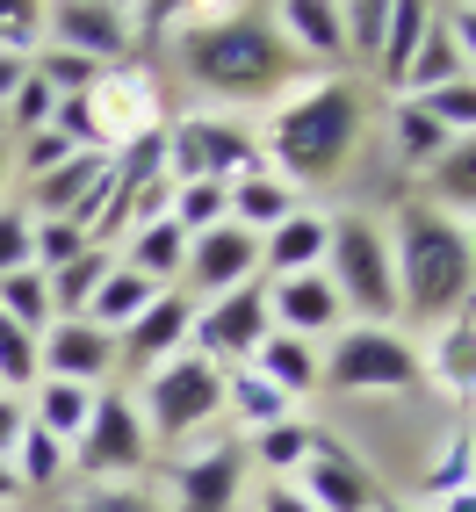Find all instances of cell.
Segmentation results:
<instances>
[{
    "label": "cell",
    "instance_id": "obj_1",
    "mask_svg": "<svg viewBox=\"0 0 476 512\" xmlns=\"http://www.w3.org/2000/svg\"><path fill=\"white\" fill-rule=\"evenodd\" d=\"M166 58H174V73L210 94V101H231V109H246V101H275L303 80L296 51L282 44L275 29V8H231V0H210V8H174V29H166Z\"/></svg>",
    "mask_w": 476,
    "mask_h": 512
},
{
    "label": "cell",
    "instance_id": "obj_2",
    "mask_svg": "<svg viewBox=\"0 0 476 512\" xmlns=\"http://www.w3.org/2000/svg\"><path fill=\"white\" fill-rule=\"evenodd\" d=\"M368 87L354 73H303L260 123V166L289 188H332L361 159Z\"/></svg>",
    "mask_w": 476,
    "mask_h": 512
},
{
    "label": "cell",
    "instance_id": "obj_3",
    "mask_svg": "<svg viewBox=\"0 0 476 512\" xmlns=\"http://www.w3.org/2000/svg\"><path fill=\"white\" fill-rule=\"evenodd\" d=\"M390 267H397V318L448 325L476 303V253L462 217L433 202H404L390 224Z\"/></svg>",
    "mask_w": 476,
    "mask_h": 512
},
{
    "label": "cell",
    "instance_id": "obj_4",
    "mask_svg": "<svg viewBox=\"0 0 476 512\" xmlns=\"http://www.w3.org/2000/svg\"><path fill=\"white\" fill-rule=\"evenodd\" d=\"M138 419H145V433H152V448H181V440H195L202 426L224 419V368L202 361L195 347L174 354V361H159V368H145V383H138Z\"/></svg>",
    "mask_w": 476,
    "mask_h": 512
},
{
    "label": "cell",
    "instance_id": "obj_5",
    "mask_svg": "<svg viewBox=\"0 0 476 512\" xmlns=\"http://www.w3.org/2000/svg\"><path fill=\"white\" fill-rule=\"evenodd\" d=\"M238 174H260V130L231 109H188L181 123H166V188L217 181L231 188Z\"/></svg>",
    "mask_w": 476,
    "mask_h": 512
},
{
    "label": "cell",
    "instance_id": "obj_6",
    "mask_svg": "<svg viewBox=\"0 0 476 512\" xmlns=\"http://www.w3.org/2000/svg\"><path fill=\"white\" fill-rule=\"evenodd\" d=\"M325 282L361 325H390L397 318V267H390V231L376 217H332L325 238Z\"/></svg>",
    "mask_w": 476,
    "mask_h": 512
},
{
    "label": "cell",
    "instance_id": "obj_7",
    "mask_svg": "<svg viewBox=\"0 0 476 512\" xmlns=\"http://www.w3.org/2000/svg\"><path fill=\"white\" fill-rule=\"evenodd\" d=\"M426 361L412 354V339L390 325H339L332 347L318 354V390H419Z\"/></svg>",
    "mask_w": 476,
    "mask_h": 512
},
{
    "label": "cell",
    "instance_id": "obj_8",
    "mask_svg": "<svg viewBox=\"0 0 476 512\" xmlns=\"http://www.w3.org/2000/svg\"><path fill=\"white\" fill-rule=\"evenodd\" d=\"M152 433L138 419V397H123V390H101L94 397V412L73 440V476H87V484H145V469H152Z\"/></svg>",
    "mask_w": 476,
    "mask_h": 512
},
{
    "label": "cell",
    "instance_id": "obj_9",
    "mask_svg": "<svg viewBox=\"0 0 476 512\" xmlns=\"http://www.w3.org/2000/svg\"><path fill=\"white\" fill-rule=\"evenodd\" d=\"M44 44L73 51V58H94L101 73L138 65V8H123V0H51L44 8Z\"/></svg>",
    "mask_w": 476,
    "mask_h": 512
},
{
    "label": "cell",
    "instance_id": "obj_10",
    "mask_svg": "<svg viewBox=\"0 0 476 512\" xmlns=\"http://www.w3.org/2000/svg\"><path fill=\"white\" fill-rule=\"evenodd\" d=\"M246 476H253L246 433L210 440V448H195L166 469V512H238L246 505Z\"/></svg>",
    "mask_w": 476,
    "mask_h": 512
},
{
    "label": "cell",
    "instance_id": "obj_11",
    "mask_svg": "<svg viewBox=\"0 0 476 512\" xmlns=\"http://www.w3.org/2000/svg\"><path fill=\"white\" fill-rule=\"evenodd\" d=\"M267 332H275L267 282H246V289H231V296L195 303V339H188V347H195L202 361H217V368H246V361L260 354Z\"/></svg>",
    "mask_w": 476,
    "mask_h": 512
},
{
    "label": "cell",
    "instance_id": "obj_12",
    "mask_svg": "<svg viewBox=\"0 0 476 512\" xmlns=\"http://www.w3.org/2000/svg\"><path fill=\"white\" fill-rule=\"evenodd\" d=\"M260 282V238L238 231V224H217V231H195L188 238V260H181V296L210 303V296H231Z\"/></svg>",
    "mask_w": 476,
    "mask_h": 512
},
{
    "label": "cell",
    "instance_id": "obj_13",
    "mask_svg": "<svg viewBox=\"0 0 476 512\" xmlns=\"http://www.w3.org/2000/svg\"><path fill=\"white\" fill-rule=\"evenodd\" d=\"M296 498L311 505V512H376L383 505V491H376V476H368L347 448H332V440L318 433V448H311V462H303L296 476Z\"/></svg>",
    "mask_w": 476,
    "mask_h": 512
},
{
    "label": "cell",
    "instance_id": "obj_14",
    "mask_svg": "<svg viewBox=\"0 0 476 512\" xmlns=\"http://www.w3.org/2000/svg\"><path fill=\"white\" fill-rule=\"evenodd\" d=\"M188 339H195V296L159 289L145 311L116 332V354H123V361H138V368H159V361L188 354Z\"/></svg>",
    "mask_w": 476,
    "mask_h": 512
},
{
    "label": "cell",
    "instance_id": "obj_15",
    "mask_svg": "<svg viewBox=\"0 0 476 512\" xmlns=\"http://www.w3.org/2000/svg\"><path fill=\"white\" fill-rule=\"evenodd\" d=\"M37 361H44V375H58V383L101 390V375H109L123 354H116V332H101L87 318H51L44 339H37Z\"/></svg>",
    "mask_w": 476,
    "mask_h": 512
},
{
    "label": "cell",
    "instance_id": "obj_16",
    "mask_svg": "<svg viewBox=\"0 0 476 512\" xmlns=\"http://www.w3.org/2000/svg\"><path fill=\"white\" fill-rule=\"evenodd\" d=\"M267 311H275V332H296V339H318L339 332V318H347V303H339V289L325 282V267H311V275H289V282H267Z\"/></svg>",
    "mask_w": 476,
    "mask_h": 512
},
{
    "label": "cell",
    "instance_id": "obj_17",
    "mask_svg": "<svg viewBox=\"0 0 476 512\" xmlns=\"http://www.w3.org/2000/svg\"><path fill=\"white\" fill-rule=\"evenodd\" d=\"M275 29L296 51V65H318V73H339V65H347V37H339V8L332 0H282Z\"/></svg>",
    "mask_w": 476,
    "mask_h": 512
},
{
    "label": "cell",
    "instance_id": "obj_18",
    "mask_svg": "<svg viewBox=\"0 0 476 512\" xmlns=\"http://www.w3.org/2000/svg\"><path fill=\"white\" fill-rule=\"evenodd\" d=\"M325 238H332V217H318V210H296L289 224H275L260 238V282H289V275L325 267Z\"/></svg>",
    "mask_w": 476,
    "mask_h": 512
},
{
    "label": "cell",
    "instance_id": "obj_19",
    "mask_svg": "<svg viewBox=\"0 0 476 512\" xmlns=\"http://www.w3.org/2000/svg\"><path fill=\"white\" fill-rule=\"evenodd\" d=\"M101 174H109V152H73L58 174L29 181V217H73V224H80V210L94 202Z\"/></svg>",
    "mask_w": 476,
    "mask_h": 512
},
{
    "label": "cell",
    "instance_id": "obj_20",
    "mask_svg": "<svg viewBox=\"0 0 476 512\" xmlns=\"http://www.w3.org/2000/svg\"><path fill=\"white\" fill-rule=\"evenodd\" d=\"M224 202H231V224H238V231H253V238H267L275 224H289V217L303 210L296 188H289V181H275L267 166H260V174H238V181L224 188Z\"/></svg>",
    "mask_w": 476,
    "mask_h": 512
},
{
    "label": "cell",
    "instance_id": "obj_21",
    "mask_svg": "<svg viewBox=\"0 0 476 512\" xmlns=\"http://www.w3.org/2000/svg\"><path fill=\"white\" fill-rule=\"evenodd\" d=\"M123 267H138L152 289H181V260H188V231L174 217H152L130 231V253H116Z\"/></svg>",
    "mask_w": 476,
    "mask_h": 512
},
{
    "label": "cell",
    "instance_id": "obj_22",
    "mask_svg": "<svg viewBox=\"0 0 476 512\" xmlns=\"http://www.w3.org/2000/svg\"><path fill=\"white\" fill-rule=\"evenodd\" d=\"M246 368H260L289 404L318 390V347H311V339H296V332H267V339H260V354H253Z\"/></svg>",
    "mask_w": 476,
    "mask_h": 512
},
{
    "label": "cell",
    "instance_id": "obj_23",
    "mask_svg": "<svg viewBox=\"0 0 476 512\" xmlns=\"http://www.w3.org/2000/svg\"><path fill=\"white\" fill-rule=\"evenodd\" d=\"M94 397H101V390H87V383H58V375H44V383L29 390L22 404H29V426H44L51 440H65V448H73L80 426H87V412H94Z\"/></svg>",
    "mask_w": 476,
    "mask_h": 512
},
{
    "label": "cell",
    "instance_id": "obj_24",
    "mask_svg": "<svg viewBox=\"0 0 476 512\" xmlns=\"http://www.w3.org/2000/svg\"><path fill=\"white\" fill-rule=\"evenodd\" d=\"M311 448H318V426H303V419H275V426H260L246 440L253 469H267V484H289V476L311 462Z\"/></svg>",
    "mask_w": 476,
    "mask_h": 512
},
{
    "label": "cell",
    "instance_id": "obj_25",
    "mask_svg": "<svg viewBox=\"0 0 476 512\" xmlns=\"http://www.w3.org/2000/svg\"><path fill=\"white\" fill-rule=\"evenodd\" d=\"M433 0H390V29H383V58H376V80L397 94L404 87V65H412V51H419V37L433 29Z\"/></svg>",
    "mask_w": 476,
    "mask_h": 512
},
{
    "label": "cell",
    "instance_id": "obj_26",
    "mask_svg": "<svg viewBox=\"0 0 476 512\" xmlns=\"http://www.w3.org/2000/svg\"><path fill=\"white\" fill-rule=\"evenodd\" d=\"M224 412L246 426V433H260V426H275V419H296V404L267 383L260 368H224Z\"/></svg>",
    "mask_w": 476,
    "mask_h": 512
},
{
    "label": "cell",
    "instance_id": "obj_27",
    "mask_svg": "<svg viewBox=\"0 0 476 512\" xmlns=\"http://www.w3.org/2000/svg\"><path fill=\"white\" fill-rule=\"evenodd\" d=\"M462 73H469V65H462V51H455V37H448V22L433 15V29L419 37L412 65H404V87H397V101H419V94L448 87V80H462Z\"/></svg>",
    "mask_w": 476,
    "mask_h": 512
},
{
    "label": "cell",
    "instance_id": "obj_28",
    "mask_svg": "<svg viewBox=\"0 0 476 512\" xmlns=\"http://www.w3.org/2000/svg\"><path fill=\"white\" fill-rule=\"evenodd\" d=\"M426 188H433V195H426L433 210H448V217L469 210V217H476V138H455L448 152H440V159L426 166Z\"/></svg>",
    "mask_w": 476,
    "mask_h": 512
},
{
    "label": "cell",
    "instance_id": "obj_29",
    "mask_svg": "<svg viewBox=\"0 0 476 512\" xmlns=\"http://www.w3.org/2000/svg\"><path fill=\"white\" fill-rule=\"evenodd\" d=\"M152 296H159V289L138 275V267H123V260H116L109 275H101L94 303H87V325H101V332H123V325H130V318H138L145 303H152Z\"/></svg>",
    "mask_w": 476,
    "mask_h": 512
},
{
    "label": "cell",
    "instance_id": "obj_30",
    "mask_svg": "<svg viewBox=\"0 0 476 512\" xmlns=\"http://www.w3.org/2000/svg\"><path fill=\"white\" fill-rule=\"evenodd\" d=\"M8 469H15L22 491H51V484H65V469H73V448H65V440H51L44 426H22Z\"/></svg>",
    "mask_w": 476,
    "mask_h": 512
},
{
    "label": "cell",
    "instance_id": "obj_31",
    "mask_svg": "<svg viewBox=\"0 0 476 512\" xmlns=\"http://www.w3.org/2000/svg\"><path fill=\"white\" fill-rule=\"evenodd\" d=\"M109 267H116L109 246H87L73 267L44 275V282H51V311H58V318H87V303H94V289H101V275H109Z\"/></svg>",
    "mask_w": 476,
    "mask_h": 512
},
{
    "label": "cell",
    "instance_id": "obj_32",
    "mask_svg": "<svg viewBox=\"0 0 476 512\" xmlns=\"http://www.w3.org/2000/svg\"><path fill=\"white\" fill-rule=\"evenodd\" d=\"M390 138H397V159H404V166H419V174L455 145L448 130H440V123L419 109V101H397V109H390Z\"/></svg>",
    "mask_w": 476,
    "mask_h": 512
},
{
    "label": "cell",
    "instance_id": "obj_33",
    "mask_svg": "<svg viewBox=\"0 0 476 512\" xmlns=\"http://www.w3.org/2000/svg\"><path fill=\"white\" fill-rule=\"evenodd\" d=\"M433 375H440L448 390H462V397L476 390V318H469V311L440 325V347H433Z\"/></svg>",
    "mask_w": 476,
    "mask_h": 512
},
{
    "label": "cell",
    "instance_id": "obj_34",
    "mask_svg": "<svg viewBox=\"0 0 476 512\" xmlns=\"http://www.w3.org/2000/svg\"><path fill=\"white\" fill-rule=\"evenodd\" d=\"M0 318H15L22 332H37V339H44V325H51L58 311H51V282L37 275V267H22V275L0 282Z\"/></svg>",
    "mask_w": 476,
    "mask_h": 512
},
{
    "label": "cell",
    "instance_id": "obj_35",
    "mask_svg": "<svg viewBox=\"0 0 476 512\" xmlns=\"http://www.w3.org/2000/svg\"><path fill=\"white\" fill-rule=\"evenodd\" d=\"M44 383V361H37V332H22L15 318H0V390L29 397Z\"/></svg>",
    "mask_w": 476,
    "mask_h": 512
},
{
    "label": "cell",
    "instance_id": "obj_36",
    "mask_svg": "<svg viewBox=\"0 0 476 512\" xmlns=\"http://www.w3.org/2000/svg\"><path fill=\"white\" fill-rule=\"evenodd\" d=\"M383 29H390V0H354V8H339V37H347V58L376 73L383 58Z\"/></svg>",
    "mask_w": 476,
    "mask_h": 512
},
{
    "label": "cell",
    "instance_id": "obj_37",
    "mask_svg": "<svg viewBox=\"0 0 476 512\" xmlns=\"http://www.w3.org/2000/svg\"><path fill=\"white\" fill-rule=\"evenodd\" d=\"M166 217H174V224L195 238V231H217V224H231V202H224V188H217V181H188V188H174Z\"/></svg>",
    "mask_w": 476,
    "mask_h": 512
},
{
    "label": "cell",
    "instance_id": "obj_38",
    "mask_svg": "<svg viewBox=\"0 0 476 512\" xmlns=\"http://www.w3.org/2000/svg\"><path fill=\"white\" fill-rule=\"evenodd\" d=\"M419 109L448 130V138H476V73H462V80H448V87L419 94Z\"/></svg>",
    "mask_w": 476,
    "mask_h": 512
},
{
    "label": "cell",
    "instance_id": "obj_39",
    "mask_svg": "<svg viewBox=\"0 0 476 512\" xmlns=\"http://www.w3.org/2000/svg\"><path fill=\"white\" fill-rule=\"evenodd\" d=\"M58 123V94L37 80V73H22V87L8 94V138H37V130Z\"/></svg>",
    "mask_w": 476,
    "mask_h": 512
},
{
    "label": "cell",
    "instance_id": "obj_40",
    "mask_svg": "<svg viewBox=\"0 0 476 512\" xmlns=\"http://www.w3.org/2000/svg\"><path fill=\"white\" fill-rule=\"evenodd\" d=\"M94 238L73 224V217H37V275H58V267H73Z\"/></svg>",
    "mask_w": 476,
    "mask_h": 512
},
{
    "label": "cell",
    "instance_id": "obj_41",
    "mask_svg": "<svg viewBox=\"0 0 476 512\" xmlns=\"http://www.w3.org/2000/svg\"><path fill=\"white\" fill-rule=\"evenodd\" d=\"M15 145H22V152H15L8 166L22 174V188H29V181H44V174H58V166L80 152L73 138H65V130H37V138H15Z\"/></svg>",
    "mask_w": 476,
    "mask_h": 512
},
{
    "label": "cell",
    "instance_id": "obj_42",
    "mask_svg": "<svg viewBox=\"0 0 476 512\" xmlns=\"http://www.w3.org/2000/svg\"><path fill=\"white\" fill-rule=\"evenodd\" d=\"M65 512H166V498L152 484H87Z\"/></svg>",
    "mask_w": 476,
    "mask_h": 512
},
{
    "label": "cell",
    "instance_id": "obj_43",
    "mask_svg": "<svg viewBox=\"0 0 476 512\" xmlns=\"http://www.w3.org/2000/svg\"><path fill=\"white\" fill-rule=\"evenodd\" d=\"M37 267V217L29 210H0V282Z\"/></svg>",
    "mask_w": 476,
    "mask_h": 512
},
{
    "label": "cell",
    "instance_id": "obj_44",
    "mask_svg": "<svg viewBox=\"0 0 476 512\" xmlns=\"http://www.w3.org/2000/svg\"><path fill=\"white\" fill-rule=\"evenodd\" d=\"M44 44V8L37 0H0V51H37Z\"/></svg>",
    "mask_w": 476,
    "mask_h": 512
},
{
    "label": "cell",
    "instance_id": "obj_45",
    "mask_svg": "<svg viewBox=\"0 0 476 512\" xmlns=\"http://www.w3.org/2000/svg\"><path fill=\"white\" fill-rule=\"evenodd\" d=\"M440 22H448V37H455L462 65L476 73V0H469V8H440Z\"/></svg>",
    "mask_w": 476,
    "mask_h": 512
},
{
    "label": "cell",
    "instance_id": "obj_46",
    "mask_svg": "<svg viewBox=\"0 0 476 512\" xmlns=\"http://www.w3.org/2000/svg\"><path fill=\"white\" fill-rule=\"evenodd\" d=\"M246 512H311L296 498V484H260V491H246Z\"/></svg>",
    "mask_w": 476,
    "mask_h": 512
},
{
    "label": "cell",
    "instance_id": "obj_47",
    "mask_svg": "<svg viewBox=\"0 0 476 512\" xmlns=\"http://www.w3.org/2000/svg\"><path fill=\"white\" fill-rule=\"evenodd\" d=\"M22 426H29V404H22V397H0V462L15 455V440H22Z\"/></svg>",
    "mask_w": 476,
    "mask_h": 512
},
{
    "label": "cell",
    "instance_id": "obj_48",
    "mask_svg": "<svg viewBox=\"0 0 476 512\" xmlns=\"http://www.w3.org/2000/svg\"><path fill=\"white\" fill-rule=\"evenodd\" d=\"M22 73H29V58L22 51H0V109H8V94L22 87Z\"/></svg>",
    "mask_w": 476,
    "mask_h": 512
},
{
    "label": "cell",
    "instance_id": "obj_49",
    "mask_svg": "<svg viewBox=\"0 0 476 512\" xmlns=\"http://www.w3.org/2000/svg\"><path fill=\"white\" fill-rule=\"evenodd\" d=\"M8 498H22V484H15V469L0 462V505H8Z\"/></svg>",
    "mask_w": 476,
    "mask_h": 512
},
{
    "label": "cell",
    "instance_id": "obj_50",
    "mask_svg": "<svg viewBox=\"0 0 476 512\" xmlns=\"http://www.w3.org/2000/svg\"><path fill=\"white\" fill-rule=\"evenodd\" d=\"M440 512H476V491H469V484H462V491H455V498H448V505H440Z\"/></svg>",
    "mask_w": 476,
    "mask_h": 512
},
{
    "label": "cell",
    "instance_id": "obj_51",
    "mask_svg": "<svg viewBox=\"0 0 476 512\" xmlns=\"http://www.w3.org/2000/svg\"><path fill=\"white\" fill-rule=\"evenodd\" d=\"M8 174H15V166H8V145H0V188H8Z\"/></svg>",
    "mask_w": 476,
    "mask_h": 512
},
{
    "label": "cell",
    "instance_id": "obj_52",
    "mask_svg": "<svg viewBox=\"0 0 476 512\" xmlns=\"http://www.w3.org/2000/svg\"><path fill=\"white\" fill-rule=\"evenodd\" d=\"M0 145H15V138H8V109H0Z\"/></svg>",
    "mask_w": 476,
    "mask_h": 512
},
{
    "label": "cell",
    "instance_id": "obj_53",
    "mask_svg": "<svg viewBox=\"0 0 476 512\" xmlns=\"http://www.w3.org/2000/svg\"><path fill=\"white\" fill-rule=\"evenodd\" d=\"M376 512H412V505H390V498H383V505H376Z\"/></svg>",
    "mask_w": 476,
    "mask_h": 512
},
{
    "label": "cell",
    "instance_id": "obj_54",
    "mask_svg": "<svg viewBox=\"0 0 476 512\" xmlns=\"http://www.w3.org/2000/svg\"><path fill=\"white\" fill-rule=\"evenodd\" d=\"M0 397H8V390H0Z\"/></svg>",
    "mask_w": 476,
    "mask_h": 512
}]
</instances>
